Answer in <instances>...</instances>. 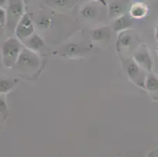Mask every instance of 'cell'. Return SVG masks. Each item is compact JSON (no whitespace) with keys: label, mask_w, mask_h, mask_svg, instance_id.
I'll list each match as a JSON object with an SVG mask.
<instances>
[{"label":"cell","mask_w":158,"mask_h":157,"mask_svg":"<svg viewBox=\"0 0 158 157\" xmlns=\"http://www.w3.org/2000/svg\"><path fill=\"white\" fill-rule=\"evenodd\" d=\"M24 47L22 43L17 37L8 38L2 45L1 60L5 67L12 68L15 65L19 54Z\"/></svg>","instance_id":"cell-1"},{"label":"cell","mask_w":158,"mask_h":157,"mask_svg":"<svg viewBox=\"0 0 158 157\" xmlns=\"http://www.w3.org/2000/svg\"><path fill=\"white\" fill-rule=\"evenodd\" d=\"M15 66L18 71L24 73H34L40 66V59L35 51L23 47Z\"/></svg>","instance_id":"cell-2"},{"label":"cell","mask_w":158,"mask_h":157,"mask_svg":"<svg viewBox=\"0 0 158 157\" xmlns=\"http://www.w3.org/2000/svg\"><path fill=\"white\" fill-rule=\"evenodd\" d=\"M24 14V6L21 0H9L6 25L10 31L15 30L16 26Z\"/></svg>","instance_id":"cell-3"},{"label":"cell","mask_w":158,"mask_h":157,"mask_svg":"<svg viewBox=\"0 0 158 157\" xmlns=\"http://www.w3.org/2000/svg\"><path fill=\"white\" fill-rule=\"evenodd\" d=\"M123 65L125 67L126 73L129 79L132 82H134L137 86L144 88L145 80H146L144 69L142 68L133 59L126 60Z\"/></svg>","instance_id":"cell-4"},{"label":"cell","mask_w":158,"mask_h":157,"mask_svg":"<svg viewBox=\"0 0 158 157\" xmlns=\"http://www.w3.org/2000/svg\"><path fill=\"white\" fill-rule=\"evenodd\" d=\"M34 28H35L34 24H33L31 17L27 14H24L16 26L14 32H15L16 37L21 43H23L24 40L27 39L33 34Z\"/></svg>","instance_id":"cell-5"},{"label":"cell","mask_w":158,"mask_h":157,"mask_svg":"<svg viewBox=\"0 0 158 157\" xmlns=\"http://www.w3.org/2000/svg\"><path fill=\"white\" fill-rule=\"evenodd\" d=\"M133 60L143 69L147 72H151L153 61L149 50L146 47L138 49L133 56Z\"/></svg>","instance_id":"cell-6"},{"label":"cell","mask_w":158,"mask_h":157,"mask_svg":"<svg viewBox=\"0 0 158 157\" xmlns=\"http://www.w3.org/2000/svg\"><path fill=\"white\" fill-rule=\"evenodd\" d=\"M131 17L130 16L122 14L116 17L113 24V29L116 32H120L124 30H127L132 26Z\"/></svg>","instance_id":"cell-7"},{"label":"cell","mask_w":158,"mask_h":157,"mask_svg":"<svg viewBox=\"0 0 158 157\" xmlns=\"http://www.w3.org/2000/svg\"><path fill=\"white\" fill-rule=\"evenodd\" d=\"M24 47L28 48L32 51H39L43 49L45 46L44 39L36 34H32L30 37L23 42Z\"/></svg>","instance_id":"cell-8"},{"label":"cell","mask_w":158,"mask_h":157,"mask_svg":"<svg viewBox=\"0 0 158 157\" xmlns=\"http://www.w3.org/2000/svg\"><path fill=\"white\" fill-rule=\"evenodd\" d=\"M148 10H149V8L146 4H145L144 2H138L132 4L130 10H129V14H130V17L131 18L141 19V18L146 17Z\"/></svg>","instance_id":"cell-9"},{"label":"cell","mask_w":158,"mask_h":157,"mask_svg":"<svg viewBox=\"0 0 158 157\" xmlns=\"http://www.w3.org/2000/svg\"><path fill=\"white\" fill-rule=\"evenodd\" d=\"M110 35H111V29L110 27H106V26L95 28L90 32V36L94 41L96 42L108 40L110 39Z\"/></svg>","instance_id":"cell-10"},{"label":"cell","mask_w":158,"mask_h":157,"mask_svg":"<svg viewBox=\"0 0 158 157\" xmlns=\"http://www.w3.org/2000/svg\"><path fill=\"white\" fill-rule=\"evenodd\" d=\"M133 43V36L127 31H120L118 36V39L116 42V48L117 50H121L123 48H127L131 46Z\"/></svg>","instance_id":"cell-11"},{"label":"cell","mask_w":158,"mask_h":157,"mask_svg":"<svg viewBox=\"0 0 158 157\" xmlns=\"http://www.w3.org/2000/svg\"><path fill=\"white\" fill-rule=\"evenodd\" d=\"M144 88L149 92H156L158 90V78L155 75L149 73L146 76Z\"/></svg>","instance_id":"cell-12"},{"label":"cell","mask_w":158,"mask_h":157,"mask_svg":"<svg viewBox=\"0 0 158 157\" xmlns=\"http://www.w3.org/2000/svg\"><path fill=\"white\" fill-rule=\"evenodd\" d=\"M124 11V6L123 3L118 1L112 2L109 5V14L111 17H117L122 15Z\"/></svg>","instance_id":"cell-13"},{"label":"cell","mask_w":158,"mask_h":157,"mask_svg":"<svg viewBox=\"0 0 158 157\" xmlns=\"http://www.w3.org/2000/svg\"><path fill=\"white\" fill-rule=\"evenodd\" d=\"M82 16L87 19H94L98 16V10L94 6L87 5L82 9L81 10Z\"/></svg>","instance_id":"cell-14"},{"label":"cell","mask_w":158,"mask_h":157,"mask_svg":"<svg viewBox=\"0 0 158 157\" xmlns=\"http://www.w3.org/2000/svg\"><path fill=\"white\" fill-rule=\"evenodd\" d=\"M17 83L16 80H0V93H9L15 86Z\"/></svg>","instance_id":"cell-15"},{"label":"cell","mask_w":158,"mask_h":157,"mask_svg":"<svg viewBox=\"0 0 158 157\" xmlns=\"http://www.w3.org/2000/svg\"><path fill=\"white\" fill-rule=\"evenodd\" d=\"M82 48L76 43H70L65 47V54L69 57H76L81 53Z\"/></svg>","instance_id":"cell-16"},{"label":"cell","mask_w":158,"mask_h":157,"mask_svg":"<svg viewBox=\"0 0 158 157\" xmlns=\"http://www.w3.org/2000/svg\"><path fill=\"white\" fill-rule=\"evenodd\" d=\"M72 2H73V0H47V3L57 7L69 6L70 4H73Z\"/></svg>","instance_id":"cell-17"},{"label":"cell","mask_w":158,"mask_h":157,"mask_svg":"<svg viewBox=\"0 0 158 157\" xmlns=\"http://www.w3.org/2000/svg\"><path fill=\"white\" fill-rule=\"evenodd\" d=\"M51 24V20L48 17H42L37 21V25H39L40 28H48Z\"/></svg>","instance_id":"cell-18"},{"label":"cell","mask_w":158,"mask_h":157,"mask_svg":"<svg viewBox=\"0 0 158 157\" xmlns=\"http://www.w3.org/2000/svg\"><path fill=\"white\" fill-rule=\"evenodd\" d=\"M6 24V11L3 7H0V26L4 27Z\"/></svg>","instance_id":"cell-19"},{"label":"cell","mask_w":158,"mask_h":157,"mask_svg":"<svg viewBox=\"0 0 158 157\" xmlns=\"http://www.w3.org/2000/svg\"><path fill=\"white\" fill-rule=\"evenodd\" d=\"M6 110H7V105L5 100L2 98H0V112L2 113V112H6Z\"/></svg>","instance_id":"cell-20"},{"label":"cell","mask_w":158,"mask_h":157,"mask_svg":"<svg viewBox=\"0 0 158 157\" xmlns=\"http://www.w3.org/2000/svg\"><path fill=\"white\" fill-rule=\"evenodd\" d=\"M6 3V0H0V7H3Z\"/></svg>","instance_id":"cell-21"},{"label":"cell","mask_w":158,"mask_h":157,"mask_svg":"<svg viewBox=\"0 0 158 157\" xmlns=\"http://www.w3.org/2000/svg\"><path fill=\"white\" fill-rule=\"evenodd\" d=\"M156 39L158 40V25L156 28Z\"/></svg>","instance_id":"cell-22"},{"label":"cell","mask_w":158,"mask_h":157,"mask_svg":"<svg viewBox=\"0 0 158 157\" xmlns=\"http://www.w3.org/2000/svg\"><path fill=\"white\" fill-rule=\"evenodd\" d=\"M156 52H157V54H158V47H157V49H156Z\"/></svg>","instance_id":"cell-23"},{"label":"cell","mask_w":158,"mask_h":157,"mask_svg":"<svg viewBox=\"0 0 158 157\" xmlns=\"http://www.w3.org/2000/svg\"></svg>","instance_id":"cell-24"}]
</instances>
